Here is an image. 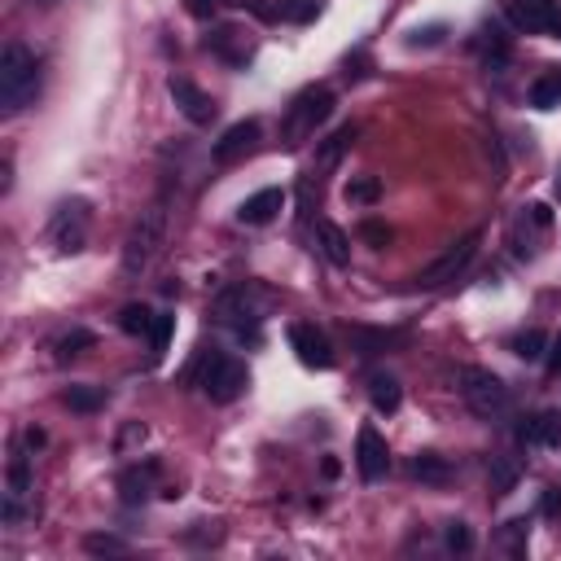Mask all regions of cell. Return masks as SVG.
<instances>
[{"label": "cell", "instance_id": "obj_1", "mask_svg": "<svg viewBox=\"0 0 561 561\" xmlns=\"http://www.w3.org/2000/svg\"><path fill=\"white\" fill-rule=\"evenodd\" d=\"M35 92H39V57L22 39H9L0 48V110L18 114L22 105L35 101Z\"/></svg>", "mask_w": 561, "mask_h": 561}, {"label": "cell", "instance_id": "obj_2", "mask_svg": "<svg viewBox=\"0 0 561 561\" xmlns=\"http://www.w3.org/2000/svg\"><path fill=\"white\" fill-rule=\"evenodd\" d=\"M162 241H167V206H162V202H149V206L131 219V228H127V237H123V254H118L123 272H127V276H140V272L158 259Z\"/></svg>", "mask_w": 561, "mask_h": 561}, {"label": "cell", "instance_id": "obj_3", "mask_svg": "<svg viewBox=\"0 0 561 561\" xmlns=\"http://www.w3.org/2000/svg\"><path fill=\"white\" fill-rule=\"evenodd\" d=\"M333 114V92L329 88H302L294 101H289V110H285V118H280V140H285V149H298L302 140H311L316 136V127L324 123Z\"/></svg>", "mask_w": 561, "mask_h": 561}, {"label": "cell", "instance_id": "obj_4", "mask_svg": "<svg viewBox=\"0 0 561 561\" xmlns=\"http://www.w3.org/2000/svg\"><path fill=\"white\" fill-rule=\"evenodd\" d=\"M456 386H460L465 408H469L473 416H482V421L504 416V412H508V403H513L508 386H504L491 368H478V364H465V368L456 373Z\"/></svg>", "mask_w": 561, "mask_h": 561}, {"label": "cell", "instance_id": "obj_5", "mask_svg": "<svg viewBox=\"0 0 561 561\" xmlns=\"http://www.w3.org/2000/svg\"><path fill=\"white\" fill-rule=\"evenodd\" d=\"M197 386H202L206 399L232 403V399L250 386V373H245L241 359H232V355H224V351H206V355H202V368H197Z\"/></svg>", "mask_w": 561, "mask_h": 561}, {"label": "cell", "instance_id": "obj_6", "mask_svg": "<svg viewBox=\"0 0 561 561\" xmlns=\"http://www.w3.org/2000/svg\"><path fill=\"white\" fill-rule=\"evenodd\" d=\"M0 513H4V526H13V530H22V526H26V522L39 513V500H35V478H31V465H26V456H22V451L9 460Z\"/></svg>", "mask_w": 561, "mask_h": 561}, {"label": "cell", "instance_id": "obj_7", "mask_svg": "<svg viewBox=\"0 0 561 561\" xmlns=\"http://www.w3.org/2000/svg\"><path fill=\"white\" fill-rule=\"evenodd\" d=\"M473 254H478V232H465V237H460L456 245H447V250H443L434 263H425V267H421L412 280H416L421 289H438V285L456 280V276H460V272L473 263Z\"/></svg>", "mask_w": 561, "mask_h": 561}, {"label": "cell", "instance_id": "obj_8", "mask_svg": "<svg viewBox=\"0 0 561 561\" xmlns=\"http://www.w3.org/2000/svg\"><path fill=\"white\" fill-rule=\"evenodd\" d=\"M88 202L83 197H75V202H61L57 210H53V219H48V237H53V245L61 250V254H75V250H83V241H88Z\"/></svg>", "mask_w": 561, "mask_h": 561}, {"label": "cell", "instance_id": "obj_9", "mask_svg": "<svg viewBox=\"0 0 561 561\" xmlns=\"http://www.w3.org/2000/svg\"><path fill=\"white\" fill-rule=\"evenodd\" d=\"M215 316H219L224 324H237V329L259 324V320H263V298H259L254 285H228V289H219V298H215Z\"/></svg>", "mask_w": 561, "mask_h": 561}, {"label": "cell", "instance_id": "obj_10", "mask_svg": "<svg viewBox=\"0 0 561 561\" xmlns=\"http://www.w3.org/2000/svg\"><path fill=\"white\" fill-rule=\"evenodd\" d=\"M355 469H359L364 482H377L390 469V447L377 434V425H359V434H355Z\"/></svg>", "mask_w": 561, "mask_h": 561}, {"label": "cell", "instance_id": "obj_11", "mask_svg": "<svg viewBox=\"0 0 561 561\" xmlns=\"http://www.w3.org/2000/svg\"><path fill=\"white\" fill-rule=\"evenodd\" d=\"M167 92H171V101H175V110L188 118V123H197V127H206L210 118H215V101L193 83V79H184V75H171L167 79Z\"/></svg>", "mask_w": 561, "mask_h": 561}, {"label": "cell", "instance_id": "obj_12", "mask_svg": "<svg viewBox=\"0 0 561 561\" xmlns=\"http://www.w3.org/2000/svg\"><path fill=\"white\" fill-rule=\"evenodd\" d=\"M289 346L298 351V359L307 368H333V346H329V337L316 324H307V320L289 324Z\"/></svg>", "mask_w": 561, "mask_h": 561}, {"label": "cell", "instance_id": "obj_13", "mask_svg": "<svg viewBox=\"0 0 561 561\" xmlns=\"http://www.w3.org/2000/svg\"><path fill=\"white\" fill-rule=\"evenodd\" d=\"M254 140H259V123H254V118H241V123H232V127L215 140L210 158L224 162V167H228V162H241V158L254 149Z\"/></svg>", "mask_w": 561, "mask_h": 561}, {"label": "cell", "instance_id": "obj_14", "mask_svg": "<svg viewBox=\"0 0 561 561\" xmlns=\"http://www.w3.org/2000/svg\"><path fill=\"white\" fill-rule=\"evenodd\" d=\"M355 136H359V127L355 123H342L337 131H329L324 140H316V175H329L346 153H351V145H355Z\"/></svg>", "mask_w": 561, "mask_h": 561}, {"label": "cell", "instance_id": "obj_15", "mask_svg": "<svg viewBox=\"0 0 561 561\" xmlns=\"http://www.w3.org/2000/svg\"><path fill=\"white\" fill-rule=\"evenodd\" d=\"M508 18L526 31H557L561 26V9L552 0H508Z\"/></svg>", "mask_w": 561, "mask_h": 561}, {"label": "cell", "instance_id": "obj_16", "mask_svg": "<svg viewBox=\"0 0 561 561\" xmlns=\"http://www.w3.org/2000/svg\"><path fill=\"white\" fill-rule=\"evenodd\" d=\"M280 206H285V193H280V188H259V193H250V197L241 202L237 219L250 224V228H263V224H272V219L280 215Z\"/></svg>", "mask_w": 561, "mask_h": 561}, {"label": "cell", "instance_id": "obj_17", "mask_svg": "<svg viewBox=\"0 0 561 561\" xmlns=\"http://www.w3.org/2000/svg\"><path fill=\"white\" fill-rule=\"evenodd\" d=\"M522 438H526V447H543V451H557V447H561V412H557V408H543V412H535V416L522 425Z\"/></svg>", "mask_w": 561, "mask_h": 561}, {"label": "cell", "instance_id": "obj_18", "mask_svg": "<svg viewBox=\"0 0 561 561\" xmlns=\"http://www.w3.org/2000/svg\"><path fill=\"white\" fill-rule=\"evenodd\" d=\"M548 224H552V215H548V206H543V202L522 206V215H517V224H513V245H517V254L535 250V237H539V232H548Z\"/></svg>", "mask_w": 561, "mask_h": 561}, {"label": "cell", "instance_id": "obj_19", "mask_svg": "<svg viewBox=\"0 0 561 561\" xmlns=\"http://www.w3.org/2000/svg\"><path fill=\"white\" fill-rule=\"evenodd\" d=\"M316 245H320V254H324L333 267H346V263H351V237H346L333 219H316Z\"/></svg>", "mask_w": 561, "mask_h": 561}, {"label": "cell", "instance_id": "obj_20", "mask_svg": "<svg viewBox=\"0 0 561 561\" xmlns=\"http://www.w3.org/2000/svg\"><path fill=\"white\" fill-rule=\"evenodd\" d=\"M368 399H373L377 412H394L399 408V381L386 377V373H373L368 377Z\"/></svg>", "mask_w": 561, "mask_h": 561}, {"label": "cell", "instance_id": "obj_21", "mask_svg": "<svg viewBox=\"0 0 561 561\" xmlns=\"http://www.w3.org/2000/svg\"><path fill=\"white\" fill-rule=\"evenodd\" d=\"M153 311L145 307V302H127L123 311H118V329L123 333H131V337H140V333H153Z\"/></svg>", "mask_w": 561, "mask_h": 561}, {"label": "cell", "instance_id": "obj_22", "mask_svg": "<svg viewBox=\"0 0 561 561\" xmlns=\"http://www.w3.org/2000/svg\"><path fill=\"white\" fill-rule=\"evenodd\" d=\"M342 197H346L351 206H373V202L381 197V180H377V175H355V180L342 188Z\"/></svg>", "mask_w": 561, "mask_h": 561}, {"label": "cell", "instance_id": "obj_23", "mask_svg": "<svg viewBox=\"0 0 561 561\" xmlns=\"http://www.w3.org/2000/svg\"><path fill=\"white\" fill-rule=\"evenodd\" d=\"M447 460L438 456V451H421L416 460H412V478H421V482H447Z\"/></svg>", "mask_w": 561, "mask_h": 561}, {"label": "cell", "instance_id": "obj_24", "mask_svg": "<svg viewBox=\"0 0 561 561\" xmlns=\"http://www.w3.org/2000/svg\"><path fill=\"white\" fill-rule=\"evenodd\" d=\"M530 105H539V110L561 105V70H552V75L535 79V88H530Z\"/></svg>", "mask_w": 561, "mask_h": 561}, {"label": "cell", "instance_id": "obj_25", "mask_svg": "<svg viewBox=\"0 0 561 561\" xmlns=\"http://www.w3.org/2000/svg\"><path fill=\"white\" fill-rule=\"evenodd\" d=\"M543 351H548V337H543L539 329H526V333H517V337H513V355H517V359H526V364L543 359Z\"/></svg>", "mask_w": 561, "mask_h": 561}, {"label": "cell", "instance_id": "obj_26", "mask_svg": "<svg viewBox=\"0 0 561 561\" xmlns=\"http://www.w3.org/2000/svg\"><path fill=\"white\" fill-rule=\"evenodd\" d=\"M88 346H92V333H88V329H70V333H61V337L53 342L57 359H75V355H83Z\"/></svg>", "mask_w": 561, "mask_h": 561}, {"label": "cell", "instance_id": "obj_27", "mask_svg": "<svg viewBox=\"0 0 561 561\" xmlns=\"http://www.w3.org/2000/svg\"><path fill=\"white\" fill-rule=\"evenodd\" d=\"M61 403H66V408H75V412H96V408L105 403V394H101V390H92V386H70V390L61 394Z\"/></svg>", "mask_w": 561, "mask_h": 561}, {"label": "cell", "instance_id": "obj_28", "mask_svg": "<svg viewBox=\"0 0 561 561\" xmlns=\"http://www.w3.org/2000/svg\"><path fill=\"white\" fill-rule=\"evenodd\" d=\"M351 342L359 346V355H381L390 342H394V333H373V329H351Z\"/></svg>", "mask_w": 561, "mask_h": 561}, {"label": "cell", "instance_id": "obj_29", "mask_svg": "<svg viewBox=\"0 0 561 561\" xmlns=\"http://www.w3.org/2000/svg\"><path fill=\"white\" fill-rule=\"evenodd\" d=\"M83 548H88V552H96V557H118V552H127V543H123V539H114V535H88V539H83Z\"/></svg>", "mask_w": 561, "mask_h": 561}, {"label": "cell", "instance_id": "obj_30", "mask_svg": "<svg viewBox=\"0 0 561 561\" xmlns=\"http://www.w3.org/2000/svg\"><path fill=\"white\" fill-rule=\"evenodd\" d=\"M447 548H451V552H469V548H473V535H469L465 522H447Z\"/></svg>", "mask_w": 561, "mask_h": 561}, {"label": "cell", "instance_id": "obj_31", "mask_svg": "<svg viewBox=\"0 0 561 561\" xmlns=\"http://www.w3.org/2000/svg\"><path fill=\"white\" fill-rule=\"evenodd\" d=\"M359 241H368L373 250H381V245L390 241V228H381L377 219H364V224H359Z\"/></svg>", "mask_w": 561, "mask_h": 561}, {"label": "cell", "instance_id": "obj_32", "mask_svg": "<svg viewBox=\"0 0 561 561\" xmlns=\"http://www.w3.org/2000/svg\"><path fill=\"white\" fill-rule=\"evenodd\" d=\"M280 18H289V22H311V18H316V0H289V4H280Z\"/></svg>", "mask_w": 561, "mask_h": 561}, {"label": "cell", "instance_id": "obj_33", "mask_svg": "<svg viewBox=\"0 0 561 561\" xmlns=\"http://www.w3.org/2000/svg\"><path fill=\"white\" fill-rule=\"evenodd\" d=\"M171 329H175V316H158V320H153V333H149L153 351H167V342H171Z\"/></svg>", "mask_w": 561, "mask_h": 561}, {"label": "cell", "instance_id": "obj_34", "mask_svg": "<svg viewBox=\"0 0 561 561\" xmlns=\"http://www.w3.org/2000/svg\"><path fill=\"white\" fill-rule=\"evenodd\" d=\"M224 4H245V0H184V9H188L193 18H210V13H219Z\"/></svg>", "mask_w": 561, "mask_h": 561}, {"label": "cell", "instance_id": "obj_35", "mask_svg": "<svg viewBox=\"0 0 561 561\" xmlns=\"http://www.w3.org/2000/svg\"><path fill=\"white\" fill-rule=\"evenodd\" d=\"M548 522H561V486H548L543 491V508H539Z\"/></svg>", "mask_w": 561, "mask_h": 561}, {"label": "cell", "instance_id": "obj_36", "mask_svg": "<svg viewBox=\"0 0 561 561\" xmlns=\"http://www.w3.org/2000/svg\"><path fill=\"white\" fill-rule=\"evenodd\" d=\"M131 443H145V425H140V421H131V425L118 434V451H127Z\"/></svg>", "mask_w": 561, "mask_h": 561}, {"label": "cell", "instance_id": "obj_37", "mask_svg": "<svg viewBox=\"0 0 561 561\" xmlns=\"http://www.w3.org/2000/svg\"><path fill=\"white\" fill-rule=\"evenodd\" d=\"M9 188H13V158L0 162V193H9Z\"/></svg>", "mask_w": 561, "mask_h": 561}, {"label": "cell", "instance_id": "obj_38", "mask_svg": "<svg viewBox=\"0 0 561 561\" xmlns=\"http://www.w3.org/2000/svg\"><path fill=\"white\" fill-rule=\"evenodd\" d=\"M548 351H552V355H548V368H552V373H561V333L548 342Z\"/></svg>", "mask_w": 561, "mask_h": 561}, {"label": "cell", "instance_id": "obj_39", "mask_svg": "<svg viewBox=\"0 0 561 561\" xmlns=\"http://www.w3.org/2000/svg\"><path fill=\"white\" fill-rule=\"evenodd\" d=\"M22 443H26V447H39V443H44V430H39V425H26V430H22Z\"/></svg>", "mask_w": 561, "mask_h": 561}]
</instances>
